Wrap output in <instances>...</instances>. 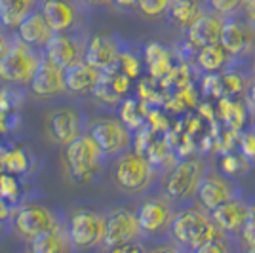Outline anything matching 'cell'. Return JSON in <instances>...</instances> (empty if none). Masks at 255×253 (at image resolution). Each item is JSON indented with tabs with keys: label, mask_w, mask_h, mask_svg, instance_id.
I'll return each instance as SVG.
<instances>
[{
	"label": "cell",
	"mask_w": 255,
	"mask_h": 253,
	"mask_svg": "<svg viewBox=\"0 0 255 253\" xmlns=\"http://www.w3.org/2000/svg\"><path fill=\"white\" fill-rule=\"evenodd\" d=\"M196 65L198 69L206 74H219L225 73L229 69V65L233 61V57L223 48V44H213L196 50Z\"/></svg>",
	"instance_id": "cell-22"
},
{
	"label": "cell",
	"mask_w": 255,
	"mask_h": 253,
	"mask_svg": "<svg viewBox=\"0 0 255 253\" xmlns=\"http://www.w3.org/2000/svg\"><path fill=\"white\" fill-rule=\"evenodd\" d=\"M246 253H255V248H248V252Z\"/></svg>",
	"instance_id": "cell-45"
},
{
	"label": "cell",
	"mask_w": 255,
	"mask_h": 253,
	"mask_svg": "<svg viewBox=\"0 0 255 253\" xmlns=\"http://www.w3.org/2000/svg\"><path fill=\"white\" fill-rule=\"evenodd\" d=\"M115 179L128 192H141L152 181V164L139 152H126L117 162Z\"/></svg>",
	"instance_id": "cell-6"
},
{
	"label": "cell",
	"mask_w": 255,
	"mask_h": 253,
	"mask_svg": "<svg viewBox=\"0 0 255 253\" xmlns=\"http://www.w3.org/2000/svg\"><path fill=\"white\" fill-rule=\"evenodd\" d=\"M118 71H122L128 74L129 78H137L141 73V61L137 55H133L131 52H122L120 61H118Z\"/></svg>",
	"instance_id": "cell-33"
},
{
	"label": "cell",
	"mask_w": 255,
	"mask_h": 253,
	"mask_svg": "<svg viewBox=\"0 0 255 253\" xmlns=\"http://www.w3.org/2000/svg\"><path fill=\"white\" fill-rule=\"evenodd\" d=\"M36 0H0V25L17 29L32 11Z\"/></svg>",
	"instance_id": "cell-24"
},
{
	"label": "cell",
	"mask_w": 255,
	"mask_h": 253,
	"mask_svg": "<svg viewBox=\"0 0 255 253\" xmlns=\"http://www.w3.org/2000/svg\"><path fill=\"white\" fill-rule=\"evenodd\" d=\"M170 232L179 248H185L192 253L200 250L204 244L223 236V232L213 223L212 213L204 210L202 206L177 211L170 225Z\"/></svg>",
	"instance_id": "cell-1"
},
{
	"label": "cell",
	"mask_w": 255,
	"mask_h": 253,
	"mask_svg": "<svg viewBox=\"0 0 255 253\" xmlns=\"http://www.w3.org/2000/svg\"><path fill=\"white\" fill-rule=\"evenodd\" d=\"M254 168V164L246 158L240 150L236 152H227L219 160V171L223 173L225 177L236 181L238 177H242L244 173H248L250 169Z\"/></svg>",
	"instance_id": "cell-27"
},
{
	"label": "cell",
	"mask_w": 255,
	"mask_h": 253,
	"mask_svg": "<svg viewBox=\"0 0 255 253\" xmlns=\"http://www.w3.org/2000/svg\"><path fill=\"white\" fill-rule=\"evenodd\" d=\"M227 238H231V236H219V238H215L212 242L204 244L200 250H196L194 253H231V248H229V242H227Z\"/></svg>",
	"instance_id": "cell-36"
},
{
	"label": "cell",
	"mask_w": 255,
	"mask_h": 253,
	"mask_svg": "<svg viewBox=\"0 0 255 253\" xmlns=\"http://www.w3.org/2000/svg\"><path fill=\"white\" fill-rule=\"evenodd\" d=\"M171 0H139L137 6L149 17H158L162 13H168Z\"/></svg>",
	"instance_id": "cell-34"
},
{
	"label": "cell",
	"mask_w": 255,
	"mask_h": 253,
	"mask_svg": "<svg viewBox=\"0 0 255 253\" xmlns=\"http://www.w3.org/2000/svg\"><path fill=\"white\" fill-rule=\"evenodd\" d=\"M221 44L229 52L233 59H242L250 55L254 50L255 44V29L242 17V13L227 17L223 27V36H221Z\"/></svg>",
	"instance_id": "cell-9"
},
{
	"label": "cell",
	"mask_w": 255,
	"mask_h": 253,
	"mask_svg": "<svg viewBox=\"0 0 255 253\" xmlns=\"http://www.w3.org/2000/svg\"><path fill=\"white\" fill-rule=\"evenodd\" d=\"M65 158L69 173L76 183H90L97 169L101 168L103 150L92 135H80L65 147Z\"/></svg>",
	"instance_id": "cell-2"
},
{
	"label": "cell",
	"mask_w": 255,
	"mask_h": 253,
	"mask_svg": "<svg viewBox=\"0 0 255 253\" xmlns=\"http://www.w3.org/2000/svg\"><path fill=\"white\" fill-rule=\"evenodd\" d=\"M69 238H65L57 229L44 232L32 238V253H69Z\"/></svg>",
	"instance_id": "cell-26"
},
{
	"label": "cell",
	"mask_w": 255,
	"mask_h": 253,
	"mask_svg": "<svg viewBox=\"0 0 255 253\" xmlns=\"http://www.w3.org/2000/svg\"><path fill=\"white\" fill-rule=\"evenodd\" d=\"M120 55H122L120 44L113 34H96L90 38V42L86 46L84 61L96 67L97 71L107 73V71L118 69Z\"/></svg>",
	"instance_id": "cell-11"
},
{
	"label": "cell",
	"mask_w": 255,
	"mask_h": 253,
	"mask_svg": "<svg viewBox=\"0 0 255 253\" xmlns=\"http://www.w3.org/2000/svg\"><path fill=\"white\" fill-rule=\"evenodd\" d=\"M238 150L255 166V122L254 124H248V126L240 131Z\"/></svg>",
	"instance_id": "cell-30"
},
{
	"label": "cell",
	"mask_w": 255,
	"mask_h": 253,
	"mask_svg": "<svg viewBox=\"0 0 255 253\" xmlns=\"http://www.w3.org/2000/svg\"><path fill=\"white\" fill-rule=\"evenodd\" d=\"M31 90L36 97H53V95H59L61 92L67 90V84H65V69H61L59 65H55L50 59L42 57V61L38 65L36 73L32 76Z\"/></svg>",
	"instance_id": "cell-16"
},
{
	"label": "cell",
	"mask_w": 255,
	"mask_h": 253,
	"mask_svg": "<svg viewBox=\"0 0 255 253\" xmlns=\"http://www.w3.org/2000/svg\"><path fill=\"white\" fill-rule=\"evenodd\" d=\"M99 78H101V71H97L88 61H78L65 71V84H67V90L73 94L94 92L96 86L99 84Z\"/></svg>",
	"instance_id": "cell-20"
},
{
	"label": "cell",
	"mask_w": 255,
	"mask_h": 253,
	"mask_svg": "<svg viewBox=\"0 0 255 253\" xmlns=\"http://www.w3.org/2000/svg\"><path fill=\"white\" fill-rule=\"evenodd\" d=\"M19 192V183L11 175H0V196L13 200Z\"/></svg>",
	"instance_id": "cell-37"
},
{
	"label": "cell",
	"mask_w": 255,
	"mask_h": 253,
	"mask_svg": "<svg viewBox=\"0 0 255 253\" xmlns=\"http://www.w3.org/2000/svg\"><path fill=\"white\" fill-rule=\"evenodd\" d=\"M44 55H46V59L59 65L65 71L78 61H82L80 44L76 42V38H73L69 32H53L52 40L44 48Z\"/></svg>",
	"instance_id": "cell-17"
},
{
	"label": "cell",
	"mask_w": 255,
	"mask_h": 253,
	"mask_svg": "<svg viewBox=\"0 0 255 253\" xmlns=\"http://www.w3.org/2000/svg\"><path fill=\"white\" fill-rule=\"evenodd\" d=\"M80 116L76 115L71 109H61L55 111L50 116V131H52L53 139L61 145H69L73 143L76 137H80Z\"/></svg>",
	"instance_id": "cell-21"
},
{
	"label": "cell",
	"mask_w": 255,
	"mask_h": 253,
	"mask_svg": "<svg viewBox=\"0 0 255 253\" xmlns=\"http://www.w3.org/2000/svg\"><path fill=\"white\" fill-rule=\"evenodd\" d=\"M171 200L168 198H149L137 208V221L143 234H158L170 229L171 221L175 217Z\"/></svg>",
	"instance_id": "cell-12"
},
{
	"label": "cell",
	"mask_w": 255,
	"mask_h": 253,
	"mask_svg": "<svg viewBox=\"0 0 255 253\" xmlns=\"http://www.w3.org/2000/svg\"><path fill=\"white\" fill-rule=\"evenodd\" d=\"M242 17L255 29V0H248L242 10Z\"/></svg>",
	"instance_id": "cell-39"
},
{
	"label": "cell",
	"mask_w": 255,
	"mask_h": 253,
	"mask_svg": "<svg viewBox=\"0 0 255 253\" xmlns=\"http://www.w3.org/2000/svg\"><path fill=\"white\" fill-rule=\"evenodd\" d=\"M8 48H10V46H8V40H6V36H4L2 31H0V59H2L4 53L8 52Z\"/></svg>",
	"instance_id": "cell-42"
},
{
	"label": "cell",
	"mask_w": 255,
	"mask_h": 253,
	"mask_svg": "<svg viewBox=\"0 0 255 253\" xmlns=\"http://www.w3.org/2000/svg\"><path fill=\"white\" fill-rule=\"evenodd\" d=\"M40 2H46V0H40Z\"/></svg>",
	"instance_id": "cell-46"
},
{
	"label": "cell",
	"mask_w": 255,
	"mask_h": 253,
	"mask_svg": "<svg viewBox=\"0 0 255 253\" xmlns=\"http://www.w3.org/2000/svg\"><path fill=\"white\" fill-rule=\"evenodd\" d=\"M40 11L53 32H69L78 21V10L71 0H46Z\"/></svg>",
	"instance_id": "cell-18"
},
{
	"label": "cell",
	"mask_w": 255,
	"mask_h": 253,
	"mask_svg": "<svg viewBox=\"0 0 255 253\" xmlns=\"http://www.w3.org/2000/svg\"><path fill=\"white\" fill-rule=\"evenodd\" d=\"M244 196L242 189L238 187V183L229 177H225L223 173L217 169H208L206 175L202 177L198 190H196V200L202 206L206 211H215L217 208H221L223 204Z\"/></svg>",
	"instance_id": "cell-5"
},
{
	"label": "cell",
	"mask_w": 255,
	"mask_h": 253,
	"mask_svg": "<svg viewBox=\"0 0 255 253\" xmlns=\"http://www.w3.org/2000/svg\"><path fill=\"white\" fill-rule=\"evenodd\" d=\"M141 234L143 232L139 227L137 215L128 210H117L107 217L103 244L111 250V248H117V246L135 242Z\"/></svg>",
	"instance_id": "cell-10"
},
{
	"label": "cell",
	"mask_w": 255,
	"mask_h": 253,
	"mask_svg": "<svg viewBox=\"0 0 255 253\" xmlns=\"http://www.w3.org/2000/svg\"><path fill=\"white\" fill-rule=\"evenodd\" d=\"M92 94L97 97V101H101V103H105V105H109V107L117 105L118 101L122 99L120 95L115 94L113 86H111V82H109V76H107V73H101L99 84L96 86V90H94Z\"/></svg>",
	"instance_id": "cell-31"
},
{
	"label": "cell",
	"mask_w": 255,
	"mask_h": 253,
	"mask_svg": "<svg viewBox=\"0 0 255 253\" xmlns=\"http://www.w3.org/2000/svg\"><path fill=\"white\" fill-rule=\"evenodd\" d=\"M120 120L126 124L129 129H137L143 126L145 122V113H143V105L133 101V99H128L122 103L120 109Z\"/></svg>",
	"instance_id": "cell-29"
},
{
	"label": "cell",
	"mask_w": 255,
	"mask_h": 253,
	"mask_svg": "<svg viewBox=\"0 0 255 253\" xmlns=\"http://www.w3.org/2000/svg\"><path fill=\"white\" fill-rule=\"evenodd\" d=\"M86 2H88V4H107V2H109V0H86Z\"/></svg>",
	"instance_id": "cell-44"
},
{
	"label": "cell",
	"mask_w": 255,
	"mask_h": 253,
	"mask_svg": "<svg viewBox=\"0 0 255 253\" xmlns=\"http://www.w3.org/2000/svg\"><path fill=\"white\" fill-rule=\"evenodd\" d=\"M117 6H120V8H131V6H135L139 0H113Z\"/></svg>",
	"instance_id": "cell-41"
},
{
	"label": "cell",
	"mask_w": 255,
	"mask_h": 253,
	"mask_svg": "<svg viewBox=\"0 0 255 253\" xmlns=\"http://www.w3.org/2000/svg\"><path fill=\"white\" fill-rule=\"evenodd\" d=\"M206 11V0H171L168 15L177 27L187 31Z\"/></svg>",
	"instance_id": "cell-23"
},
{
	"label": "cell",
	"mask_w": 255,
	"mask_h": 253,
	"mask_svg": "<svg viewBox=\"0 0 255 253\" xmlns=\"http://www.w3.org/2000/svg\"><path fill=\"white\" fill-rule=\"evenodd\" d=\"M152 253H181V250L173 248V246H168V248H160V250H156V252Z\"/></svg>",
	"instance_id": "cell-43"
},
{
	"label": "cell",
	"mask_w": 255,
	"mask_h": 253,
	"mask_svg": "<svg viewBox=\"0 0 255 253\" xmlns=\"http://www.w3.org/2000/svg\"><path fill=\"white\" fill-rule=\"evenodd\" d=\"M145 63L149 67V73L152 78L164 80L173 71L171 53L158 42H150L145 48Z\"/></svg>",
	"instance_id": "cell-25"
},
{
	"label": "cell",
	"mask_w": 255,
	"mask_h": 253,
	"mask_svg": "<svg viewBox=\"0 0 255 253\" xmlns=\"http://www.w3.org/2000/svg\"><path fill=\"white\" fill-rule=\"evenodd\" d=\"M17 34L19 40L27 46H31L34 50L38 48H46V44L52 40L53 31L50 29V25L44 19L42 11H32L31 15L17 27Z\"/></svg>",
	"instance_id": "cell-19"
},
{
	"label": "cell",
	"mask_w": 255,
	"mask_h": 253,
	"mask_svg": "<svg viewBox=\"0 0 255 253\" xmlns=\"http://www.w3.org/2000/svg\"><path fill=\"white\" fill-rule=\"evenodd\" d=\"M250 210H252V202L246 196H240V198H234V200L223 204L221 208H217L215 211H212V219L223 234L236 236L244 229Z\"/></svg>",
	"instance_id": "cell-13"
},
{
	"label": "cell",
	"mask_w": 255,
	"mask_h": 253,
	"mask_svg": "<svg viewBox=\"0 0 255 253\" xmlns=\"http://www.w3.org/2000/svg\"><path fill=\"white\" fill-rule=\"evenodd\" d=\"M246 95H248V105H250V109L255 111V76L250 80L248 90H246Z\"/></svg>",
	"instance_id": "cell-40"
},
{
	"label": "cell",
	"mask_w": 255,
	"mask_h": 253,
	"mask_svg": "<svg viewBox=\"0 0 255 253\" xmlns=\"http://www.w3.org/2000/svg\"><path fill=\"white\" fill-rule=\"evenodd\" d=\"M240 238L246 244V248H255V204H252V210H250L244 229L240 232Z\"/></svg>",
	"instance_id": "cell-35"
},
{
	"label": "cell",
	"mask_w": 255,
	"mask_h": 253,
	"mask_svg": "<svg viewBox=\"0 0 255 253\" xmlns=\"http://www.w3.org/2000/svg\"><path fill=\"white\" fill-rule=\"evenodd\" d=\"M223 27V17L206 11L204 15H200L187 29V44L191 48H194V50H200V48H206V46H213V44H221Z\"/></svg>",
	"instance_id": "cell-14"
},
{
	"label": "cell",
	"mask_w": 255,
	"mask_h": 253,
	"mask_svg": "<svg viewBox=\"0 0 255 253\" xmlns=\"http://www.w3.org/2000/svg\"><path fill=\"white\" fill-rule=\"evenodd\" d=\"M4 164H6V169L11 171V173H25V171H27V166H29L25 152L19 150V148L10 150V152L6 154V158H4Z\"/></svg>",
	"instance_id": "cell-32"
},
{
	"label": "cell",
	"mask_w": 255,
	"mask_h": 253,
	"mask_svg": "<svg viewBox=\"0 0 255 253\" xmlns=\"http://www.w3.org/2000/svg\"><path fill=\"white\" fill-rule=\"evenodd\" d=\"M208 171V166L200 158L181 160L168 175L164 192L171 202H187L196 196V190L202 177Z\"/></svg>",
	"instance_id": "cell-4"
},
{
	"label": "cell",
	"mask_w": 255,
	"mask_h": 253,
	"mask_svg": "<svg viewBox=\"0 0 255 253\" xmlns=\"http://www.w3.org/2000/svg\"><path fill=\"white\" fill-rule=\"evenodd\" d=\"M109 253H145V250L139 246V244H124V246H117V248H111Z\"/></svg>",
	"instance_id": "cell-38"
},
{
	"label": "cell",
	"mask_w": 255,
	"mask_h": 253,
	"mask_svg": "<svg viewBox=\"0 0 255 253\" xmlns=\"http://www.w3.org/2000/svg\"><path fill=\"white\" fill-rule=\"evenodd\" d=\"M40 61L42 57L38 52L19 40L17 44H11L8 52L2 55L0 78L10 84H31Z\"/></svg>",
	"instance_id": "cell-3"
},
{
	"label": "cell",
	"mask_w": 255,
	"mask_h": 253,
	"mask_svg": "<svg viewBox=\"0 0 255 253\" xmlns=\"http://www.w3.org/2000/svg\"><path fill=\"white\" fill-rule=\"evenodd\" d=\"M246 2L248 0H206V10L227 19V17L242 13Z\"/></svg>",
	"instance_id": "cell-28"
},
{
	"label": "cell",
	"mask_w": 255,
	"mask_h": 253,
	"mask_svg": "<svg viewBox=\"0 0 255 253\" xmlns=\"http://www.w3.org/2000/svg\"><path fill=\"white\" fill-rule=\"evenodd\" d=\"M105 227L107 219H103L101 215L88 210H78L76 213H73V217L69 221L67 238H69L71 246H75L78 250H88L96 244L103 242Z\"/></svg>",
	"instance_id": "cell-8"
},
{
	"label": "cell",
	"mask_w": 255,
	"mask_h": 253,
	"mask_svg": "<svg viewBox=\"0 0 255 253\" xmlns=\"http://www.w3.org/2000/svg\"><path fill=\"white\" fill-rule=\"evenodd\" d=\"M15 229L27 238H36L44 232L55 229L52 211L38 204H27L15 215Z\"/></svg>",
	"instance_id": "cell-15"
},
{
	"label": "cell",
	"mask_w": 255,
	"mask_h": 253,
	"mask_svg": "<svg viewBox=\"0 0 255 253\" xmlns=\"http://www.w3.org/2000/svg\"><path fill=\"white\" fill-rule=\"evenodd\" d=\"M90 135L94 137L99 148L107 156H118L126 152L131 145V129L120 118H101L90 129Z\"/></svg>",
	"instance_id": "cell-7"
}]
</instances>
